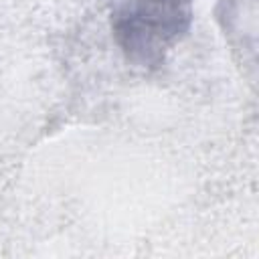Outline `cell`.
<instances>
[{
    "instance_id": "6da1fadb",
    "label": "cell",
    "mask_w": 259,
    "mask_h": 259,
    "mask_svg": "<svg viewBox=\"0 0 259 259\" xmlns=\"http://www.w3.org/2000/svg\"><path fill=\"white\" fill-rule=\"evenodd\" d=\"M190 0H115L111 30L125 57L140 67H158L188 32Z\"/></svg>"
}]
</instances>
